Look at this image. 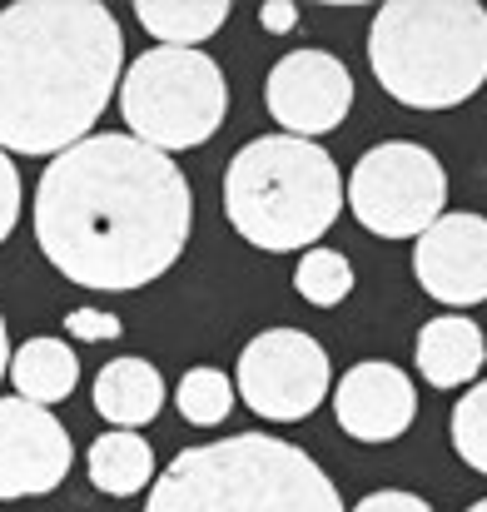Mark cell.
Instances as JSON below:
<instances>
[{"mask_svg": "<svg viewBox=\"0 0 487 512\" xmlns=\"http://www.w3.org/2000/svg\"><path fill=\"white\" fill-rule=\"evenodd\" d=\"M135 20L145 25V35H150L155 45L199 50L209 35L224 30L229 5H224V0H140V5H135Z\"/></svg>", "mask_w": 487, "mask_h": 512, "instance_id": "17", "label": "cell"}, {"mask_svg": "<svg viewBox=\"0 0 487 512\" xmlns=\"http://www.w3.org/2000/svg\"><path fill=\"white\" fill-rule=\"evenodd\" d=\"M65 329H70L75 339H85V343H110V339L125 334V324H120L110 309H75V314L65 319Z\"/></svg>", "mask_w": 487, "mask_h": 512, "instance_id": "21", "label": "cell"}, {"mask_svg": "<svg viewBox=\"0 0 487 512\" xmlns=\"http://www.w3.org/2000/svg\"><path fill=\"white\" fill-rule=\"evenodd\" d=\"M259 25H264L269 35H289V30L299 25V5H289V0H269V5H259Z\"/></svg>", "mask_w": 487, "mask_h": 512, "instance_id": "24", "label": "cell"}, {"mask_svg": "<svg viewBox=\"0 0 487 512\" xmlns=\"http://www.w3.org/2000/svg\"><path fill=\"white\" fill-rule=\"evenodd\" d=\"M75 443L65 423L25 398H0V498H45L65 483Z\"/></svg>", "mask_w": 487, "mask_h": 512, "instance_id": "10", "label": "cell"}, {"mask_svg": "<svg viewBox=\"0 0 487 512\" xmlns=\"http://www.w3.org/2000/svg\"><path fill=\"white\" fill-rule=\"evenodd\" d=\"M10 383H15V398L25 403H65L80 383V358L65 339H50V334H35L10 353Z\"/></svg>", "mask_w": 487, "mask_h": 512, "instance_id": "15", "label": "cell"}, {"mask_svg": "<svg viewBox=\"0 0 487 512\" xmlns=\"http://www.w3.org/2000/svg\"><path fill=\"white\" fill-rule=\"evenodd\" d=\"M95 413L125 433L155 423L164 408V378L150 358H110L95 373Z\"/></svg>", "mask_w": 487, "mask_h": 512, "instance_id": "13", "label": "cell"}, {"mask_svg": "<svg viewBox=\"0 0 487 512\" xmlns=\"http://www.w3.org/2000/svg\"><path fill=\"white\" fill-rule=\"evenodd\" d=\"M125 75V35L110 5L25 0L0 10V150L65 155L90 140Z\"/></svg>", "mask_w": 487, "mask_h": 512, "instance_id": "2", "label": "cell"}, {"mask_svg": "<svg viewBox=\"0 0 487 512\" xmlns=\"http://www.w3.org/2000/svg\"><path fill=\"white\" fill-rule=\"evenodd\" d=\"M333 418L353 443H393L418 418V388L413 378L388 358L353 363L333 388Z\"/></svg>", "mask_w": 487, "mask_h": 512, "instance_id": "12", "label": "cell"}, {"mask_svg": "<svg viewBox=\"0 0 487 512\" xmlns=\"http://www.w3.org/2000/svg\"><path fill=\"white\" fill-rule=\"evenodd\" d=\"M10 373V334H5V319H0V378Z\"/></svg>", "mask_w": 487, "mask_h": 512, "instance_id": "25", "label": "cell"}, {"mask_svg": "<svg viewBox=\"0 0 487 512\" xmlns=\"http://www.w3.org/2000/svg\"><path fill=\"white\" fill-rule=\"evenodd\" d=\"M413 274L423 294H433L448 309L487 304V219L448 209L433 229L413 244Z\"/></svg>", "mask_w": 487, "mask_h": 512, "instance_id": "11", "label": "cell"}, {"mask_svg": "<svg viewBox=\"0 0 487 512\" xmlns=\"http://www.w3.org/2000/svg\"><path fill=\"white\" fill-rule=\"evenodd\" d=\"M413 358H418V373H423L433 388H463V383H473V378L483 373L487 339L473 319L443 314V319L423 324Z\"/></svg>", "mask_w": 487, "mask_h": 512, "instance_id": "14", "label": "cell"}, {"mask_svg": "<svg viewBox=\"0 0 487 512\" xmlns=\"http://www.w3.org/2000/svg\"><path fill=\"white\" fill-rule=\"evenodd\" d=\"M115 95H120V115L130 125V140L160 150L169 160L179 150L214 140L224 130V115H229L224 70L204 50L150 45L145 55L130 60Z\"/></svg>", "mask_w": 487, "mask_h": 512, "instance_id": "6", "label": "cell"}, {"mask_svg": "<svg viewBox=\"0 0 487 512\" xmlns=\"http://www.w3.org/2000/svg\"><path fill=\"white\" fill-rule=\"evenodd\" d=\"M85 473H90V483L105 498H135V493H145L155 483V448L140 433L110 428V433H100L90 443Z\"/></svg>", "mask_w": 487, "mask_h": 512, "instance_id": "16", "label": "cell"}, {"mask_svg": "<svg viewBox=\"0 0 487 512\" xmlns=\"http://www.w3.org/2000/svg\"><path fill=\"white\" fill-rule=\"evenodd\" d=\"M294 289L304 304L314 309H333L353 294V264L338 249H304L299 269H294Z\"/></svg>", "mask_w": 487, "mask_h": 512, "instance_id": "19", "label": "cell"}, {"mask_svg": "<svg viewBox=\"0 0 487 512\" xmlns=\"http://www.w3.org/2000/svg\"><path fill=\"white\" fill-rule=\"evenodd\" d=\"M453 448L473 473L487 478V378H478L453 408Z\"/></svg>", "mask_w": 487, "mask_h": 512, "instance_id": "20", "label": "cell"}, {"mask_svg": "<svg viewBox=\"0 0 487 512\" xmlns=\"http://www.w3.org/2000/svg\"><path fill=\"white\" fill-rule=\"evenodd\" d=\"M145 512H348L338 483L324 468L274 438L234 433L224 443H199L155 473Z\"/></svg>", "mask_w": 487, "mask_h": 512, "instance_id": "3", "label": "cell"}, {"mask_svg": "<svg viewBox=\"0 0 487 512\" xmlns=\"http://www.w3.org/2000/svg\"><path fill=\"white\" fill-rule=\"evenodd\" d=\"M378 85L408 110H453L487 85V5L393 0L368 30Z\"/></svg>", "mask_w": 487, "mask_h": 512, "instance_id": "4", "label": "cell"}, {"mask_svg": "<svg viewBox=\"0 0 487 512\" xmlns=\"http://www.w3.org/2000/svg\"><path fill=\"white\" fill-rule=\"evenodd\" d=\"M353 512H433V503L418 493H403V488H383V493H368Z\"/></svg>", "mask_w": 487, "mask_h": 512, "instance_id": "23", "label": "cell"}, {"mask_svg": "<svg viewBox=\"0 0 487 512\" xmlns=\"http://www.w3.org/2000/svg\"><path fill=\"white\" fill-rule=\"evenodd\" d=\"M234 398H239V393H234V378L219 373V368H189V373L179 378V388H174V408H179V418L194 423V428L224 423L229 408H234Z\"/></svg>", "mask_w": 487, "mask_h": 512, "instance_id": "18", "label": "cell"}, {"mask_svg": "<svg viewBox=\"0 0 487 512\" xmlns=\"http://www.w3.org/2000/svg\"><path fill=\"white\" fill-rule=\"evenodd\" d=\"M264 105L284 135L319 145V135L338 130L353 110V75L328 50H289L264 80Z\"/></svg>", "mask_w": 487, "mask_h": 512, "instance_id": "9", "label": "cell"}, {"mask_svg": "<svg viewBox=\"0 0 487 512\" xmlns=\"http://www.w3.org/2000/svg\"><path fill=\"white\" fill-rule=\"evenodd\" d=\"M30 214L40 254L70 284L135 294L179 264L194 194L169 155L130 135H90L45 165Z\"/></svg>", "mask_w": 487, "mask_h": 512, "instance_id": "1", "label": "cell"}, {"mask_svg": "<svg viewBox=\"0 0 487 512\" xmlns=\"http://www.w3.org/2000/svg\"><path fill=\"white\" fill-rule=\"evenodd\" d=\"M20 170L10 165V155L0 150V244L15 234V224H20Z\"/></svg>", "mask_w": 487, "mask_h": 512, "instance_id": "22", "label": "cell"}, {"mask_svg": "<svg viewBox=\"0 0 487 512\" xmlns=\"http://www.w3.org/2000/svg\"><path fill=\"white\" fill-rule=\"evenodd\" d=\"M343 204L378 239H418L448 214V170L428 145L383 140L353 165Z\"/></svg>", "mask_w": 487, "mask_h": 512, "instance_id": "7", "label": "cell"}, {"mask_svg": "<svg viewBox=\"0 0 487 512\" xmlns=\"http://www.w3.org/2000/svg\"><path fill=\"white\" fill-rule=\"evenodd\" d=\"M463 512H487V498H478V503H473V508H463Z\"/></svg>", "mask_w": 487, "mask_h": 512, "instance_id": "26", "label": "cell"}, {"mask_svg": "<svg viewBox=\"0 0 487 512\" xmlns=\"http://www.w3.org/2000/svg\"><path fill=\"white\" fill-rule=\"evenodd\" d=\"M328 363L324 343L304 329H264L239 348L234 393L269 423H299L328 398Z\"/></svg>", "mask_w": 487, "mask_h": 512, "instance_id": "8", "label": "cell"}, {"mask_svg": "<svg viewBox=\"0 0 487 512\" xmlns=\"http://www.w3.org/2000/svg\"><path fill=\"white\" fill-rule=\"evenodd\" d=\"M224 214L264 254L319 249L343 214V174L314 140L259 135L224 170Z\"/></svg>", "mask_w": 487, "mask_h": 512, "instance_id": "5", "label": "cell"}]
</instances>
